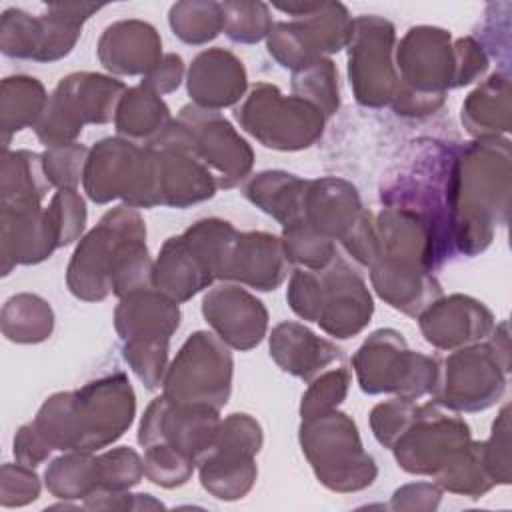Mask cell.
Masks as SVG:
<instances>
[{
  "label": "cell",
  "mask_w": 512,
  "mask_h": 512,
  "mask_svg": "<svg viewBox=\"0 0 512 512\" xmlns=\"http://www.w3.org/2000/svg\"><path fill=\"white\" fill-rule=\"evenodd\" d=\"M146 228L128 208L110 210L84 238L68 268L70 290L84 300H102L148 288L152 264L144 244Z\"/></svg>",
  "instance_id": "6da1fadb"
},
{
  "label": "cell",
  "mask_w": 512,
  "mask_h": 512,
  "mask_svg": "<svg viewBox=\"0 0 512 512\" xmlns=\"http://www.w3.org/2000/svg\"><path fill=\"white\" fill-rule=\"evenodd\" d=\"M132 416L130 382L124 374H114L78 392L52 396L38 412L34 426L52 448L90 452L122 436Z\"/></svg>",
  "instance_id": "7a4b0ae2"
},
{
  "label": "cell",
  "mask_w": 512,
  "mask_h": 512,
  "mask_svg": "<svg viewBox=\"0 0 512 512\" xmlns=\"http://www.w3.org/2000/svg\"><path fill=\"white\" fill-rule=\"evenodd\" d=\"M122 92V82L100 74L82 72L62 78L36 124L40 140L46 146H58L82 132L84 122H108Z\"/></svg>",
  "instance_id": "3957f363"
},
{
  "label": "cell",
  "mask_w": 512,
  "mask_h": 512,
  "mask_svg": "<svg viewBox=\"0 0 512 512\" xmlns=\"http://www.w3.org/2000/svg\"><path fill=\"white\" fill-rule=\"evenodd\" d=\"M232 358L226 348H222L212 334L196 332L182 346L178 358L174 360L164 396L178 404H196L198 378H202L204 402L220 408L226 404L230 394Z\"/></svg>",
  "instance_id": "277c9868"
},
{
  "label": "cell",
  "mask_w": 512,
  "mask_h": 512,
  "mask_svg": "<svg viewBox=\"0 0 512 512\" xmlns=\"http://www.w3.org/2000/svg\"><path fill=\"white\" fill-rule=\"evenodd\" d=\"M468 442L470 430L466 422L446 418L432 404H426L416 408L410 426L404 430V438L392 446L404 470L436 472L442 468V460L450 462Z\"/></svg>",
  "instance_id": "5b68a950"
},
{
  "label": "cell",
  "mask_w": 512,
  "mask_h": 512,
  "mask_svg": "<svg viewBox=\"0 0 512 512\" xmlns=\"http://www.w3.org/2000/svg\"><path fill=\"white\" fill-rule=\"evenodd\" d=\"M508 366V354L500 352L496 344L460 350L458 354L446 358L444 376L438 374L436 382L466 378V384H460L438 402L456 410L470 412L492 406L506 388V372L510 370Z\"/></svg>",
  "instance_id": "8992f818"
},
{
  "label": "cell",
  "mask_w": 512,
  "mask_h": 512,
  "mask_svg": "<svg viewBox=\"0 0 512 512\" xmlns=\"http://www.w3.org/2000/svg\"><path fill=\"white\" fill-rule=\"evenodd\" d=\"M370 314L372 300L364 282L346 264L336 262L320 282L316 322L336 338H350L370 322Z\"/></svg>",
  "instance_id": "52a82bcc"
},
{
  "label": "cell",
  "mask_w": 512,
  "mask_h": 512,
  "mask_svg": "<svg viewBox=\"0 0 512 512\" xmlns=\"http://www.w3.org/2000/svg\"><path fill=\"white\" fill-rule=\"evenodd\" d=\"M202 312L222 340L234 348L248 350L258 344L266 330V310L262 302L236 286H222L204 298Z\"/></svg>",
  "instance_id": "ba28073f"
},
{
  "label": "cell",
  "mask_w": 512,
  "mask_h": 512,
  "mask_svg": "<svg viewBox=\"0 0 512 512\" xmlns=\"http://www.w3.org/2000/svg\"><path fill=\"white\" fill-rule=\"evenodd\" d=\"M178 306L162 294L148 288L124 296L116 310V328L126 346L168 344L170 334L178 328Z\"/></svg>",
  "instance_id": "9c48e42d"
},
{
  "label": "cell",
  "mask_w": 512,
  "mask_h": 512,
  "mask_svg": "<svg viewBox=\"0 0 512 512\" xmlns=\"http://www.w3.org/2000/svg\"><path fill=\"white\" fill-rule=\"evenodd\" d=\"M156 38L158 34L150 24L140 20H122L104 30L98 54L108 70L118 74H148L158 66L160 44L146 48L134 46H142Z\"/></svg>",
  "instance_id": "30bf717a"
},
{
  "label": "cell",
  "mask_w": 512,
  "mask_h": 512,
  "mask_svg": "<svg viewBox=\"0 0 512 512\" xmlns=\"http://www.w3.org/2000/svg\"><path fill=\"white\" fill-rule=\"evenodd\" d=\"M270 350L282 370L304 380L312 378L326 364L342 356L334 344L314 336L310 330L294 322H284L274 330Z\"/></svg>",
  "instance_id": "8fae6325"
},
{
  "label": "cell",
  "mask_w": 512,
  "mask_h": 512,
  "mask_svg": "<svg viewBox=\"0 0 512 512\" xmlns=\"http://www.w3.org/2000/svg\"><path fill=\"white\" fill-rule=\"evenodd\" d=\"M462 122L472 134H498L508 130V76L492 74L488 82L470 94L462 106Z\"/></svg>",
  "instance_id": "7c38bea8"
},
{
  "label": "cell",
  "mask_w": 512,
  "mask_h": 512,
  "mask_svg": "<svg viewBox=\"0 0 512 512\" xmlns=\"http://www.w3.org/2000/svg\"><path fill=\"white\" fill-rule=\"evenodd\" d=\"M168 120L166 104L156 98V94L148 86H138L126 90L122 96L116 128L120 134L132 138H144L156 134V138L164 132V124Z\"/></svg>",
  "instance_id": "4fadbf2b"
},
{
  "label": "cell",
  "mask_w": 512,
  "mask_h": 512,
  "mask_svg": "<svg viewBox=\"0 0 512 512\" xmlns=\"http://www.w3.org/2000/svg\"><path fill=\"white\" fill-rule=\"evenodd\" d=\"M238 64H242V62L234 54L224 52V50H206V52L198 54L196 60L192 62V68L212 76L214 80L188 86L190 96H194V100L204 108H220V106H228V104L236 102L242 96L244 86L222 82L220 76L228 74Z\"/></svg>",
  "instance_id": "5bb4252c"
},
{
  "label": "cell",
  "mask_w": 512,
  "mask_h": 512,
  "mask_svg": "<svg viewBox=\"0 0 512 512\" xmlns=\"http://www.w3.org/2000/svg\"><path fill=\"white\" fill-rule=\"evenodd\" d=\"M174 34L188 44H202L224 30L222 6L216 2H180L170 10Z\"/></svg>",
  "instance_id": "9a60e30c"
},
{
  "label": "cell",
  "mask_w": 512,
  "mask_h": 512,
  "mask_svg": "<svg viewBox=\"0 0 512 512\" xmlns=\"http://www.w3.org/2000/svg\"><path fill=\"white\" fill-rule=\"evenodd\" d=\"M224 32L234 42H258L270 32V12L264 2H224Z\"/></svg>",
  "instance_id": "2e32d148"
},
{
  "label": "cell",
  "mask_w": 512,
  "mask_h": 512,
  "mask_svg": "<svg viewBox=\"0 0 512 512\" xmlns=\"http://www.w3.org/2000/svg\"><path fill=\"white\" fill-rule=\"evenodd\" d=\"M98 478L100 488L104 490H124L140 482L142 476V462L138 454L126 446L116 448L112 452L102 454L98 460Z\"/></svg>",
  "instance_id": "e0dca14e"
},
{
  "label": "cell",
  "mask_w": 512,
  "mask_h": 512,
  "mask_svg": "<svg viewBox=\"0 0 512 512\" xmlns=\"http://www.w3.org/2000/svg\"><path fill=\"white\" fill-rule=\"evenodd\" d=\"M348 372L344 368L332 370L316 380L302 398V418H314L324 412H330L346 396Z\"/></svg>",
  "instance_id": "ac0fdd59"
},
{
  "label": "cell",
  "mask_w": 512,
  "mask_h": 512,
  "mask_svg": "<svg viewBox=\"0 0 512 512\" xmlns=\"http://www.w3.org/2000/svg\"><path fill=\"white\" fill-rule=\"evenodd\" d=\"M414 414L416 408L410 404L408 398L378 404L372 410L374 436L378 438V442L392 446L394 438H400V434H404V430L410 426Z\"/></svg>",
  "instance_id": "d6986e66"
},
{
  "label": "cell",
  "mask_w": 512,
  "mask_h": 512,
  "mask_svg": "<svg viewBox=\"0 0 512 512\" xmlns=\"http://www.w3.org/2000/svg\"><path fill=\"white\" fill-rule=\"evenodd\" d=\"M86 148L80 144L66 146V162H62L60 148H52L44 154V172L46 180L50 176V182L58 184L60 188H74L80 180V168L86 158Z\"/></svg>",
  "instance_id": "ffe728a7"
},
{
  "label": "cell",
  "mask_w": 512,
  "mask_h": 512,
  "mask_svg": "<svg viewBox=\"0 0 512 512\" xmlns=\"http://www.w3.org/2000/svg\"><path fill=\"white\" fill-rule=\"evenodd\" d=\"M508 462V406H504L500 418L494 422L490 442H484V464L492 472L494 482H510Z\"/></svg>",
  "instance_id": "44dd1931"
},
{
  "label": "cell",
  "mask_w": 512,
  "mask_h": 512,
  "mask_svg": "<svg viewBox=\"0 0 512 512\" xmlns=\"http://www.w3.org/2000/svg\"><path fill=\"white\" fill-rule=\"evenodd\" d=\"M180 78H182V58L178 54H166L164 60L158 62V66L152 72H148L142 84L162 94L178 88Z\"/></svg>",
  "instance_id": "7402d4cb"
}]
</instances>
